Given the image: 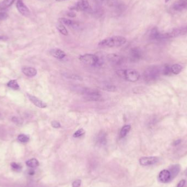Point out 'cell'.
I'll list each match as a JSON object with an SVG mask.
<instances>
[{
    "mask_svg": "<svg viewBox=\"0 0 187 187\" xmlns=\"http://www.w3.org/2000/svg\"><path fill=\"white\" fill-rule=\"evenodd\" d=\"M126 39L124 37L120 36H116L113 37H108L101 40L99 45L102 47H119L125 44Z\"/></svg>",
    "mask_w": 187,
    "mask_h": 187,
    "instance_id": "cell-1",
    "label": "cell"
},
{
    "mask_svg": "<svg viewBox=\"0 0 187 187\" xmlns=\"http://www.w3.org/2000/svg\"><path fill=\"white\" fill-rule=\"evenodd\" d=\"M81 62L88 66H100L103 64L102 60L95 54H85L79 57Z\"/></svg>",
    "mask_w": 187,
    "mask_h": 187,
    "instance_id": "cell-2",
    "label": "cell"
},
{
    "mask_svg": "<svg viewBox=\"0 0 187 187\" xmlns=\"http://www.w3.org/2000/svg\"><path fill=\"white\" fill-rule=\"evenodd\" d=\"M117 74L119 77L131 82H135L139 79V74L135 70H122L118 71Z\"/></svg>",
    "mask_w": 187,
    "mask_h": 187,
    "instance_id": "cell-3",
    "label": "cell"
},
{
    "mask_svg": "<svg viewBox=\"0 0 187 187\" xmlns=\"http://www.w3.org/2000/svg\"><path fill=\"white\" fill-rule=\"evenodd\" d=\"M160 70L157 67H150L144 72L143 78L146 82L151 83L156 81L159 77Z\"/></svg>",
    "mask_w": 187,
    "mask_h": 187,
    "instance_id": "cell-4",
    "label": "cell"
},
{
    "mask_svg": "<svg viewBox=\"0 0 187 187\" xmlns=\"http://www.w3.org/2000/svg\"><path fill=\"white\" fill-rule=\"evenodd\" d=\"M81 94L84 95L85 99L88 101H100L101 99V93L99 91L84 88L81 92Z\"/></svg>",
    "mask_w": 187,
    "mask_h": 187,
    "instance_id": "cell-5",
    "label": "cell"
},
{
    "mask_svg": "<svg viewBox=\"0 0 187 187\" xmlns=\"http://www.w3.org/2000/svg\"><path fill=\"white\" fill-rule=\"evenodd\" d=\"M89 8V4L88 0H78L76 4L70 9L77 11H86Z\"/></svg>",
    "mask_w": 187,
    "mask_h": 187,
    "instance_id": "cell-6",
    "label": "cell"
},
{
    "mask_svg": "<svg viewBox=\"0 0 187 187\" xmlns=\"http://www.w3.org/2000/svg\"><path fill=\"white\" fill-rule=\"evenodd\" d=\"M16 7L19 12L25 17H28L30 15V11L22 0H18L16 4Z\"/></svg>",
    "mask_w": 187,
    "mask_h": 187,
    "instance_id": "cell-7",
    "label": "cell"
},
{
    "mask_svg": "<svg viewBox=\"0 0 187 187\" xmlns=\"http://www.w3.org/2000/svg\"><path fill=\"white\" fill-rule=\"evenodd\" d=\"M130 59L132 62H137L142 56V51L139 48H132L130 51Z\"/></svg>",
    "mask_w": 187,
    "mask_h": 187,
    "instance_id": "cell-8",
    "label": "cell"
},
{
    "mask_svg": "<svg viewBox=\"0 0 187 187\" xmlns=\"http://www.w3.org/2000/svg\"><path fill=\"white\" fill-rule=\"evenodd\" d=\"M159 161V158L157 157H144L139 159V164L142 166L154 165Z\"/></svg>",
    "mask_w": 187,
    "mask_h": 187,
    "instance_id": "cell-9",
    "label": "cell"
},
{
    "mask_svg": "<svg viewBox=\"0 0 187 187\" xmlns=\"http://www.w3.org/2000/svg\"><path fill=\"white\" fill-rule=\"evenodd\" d=\"M158 179L162 183H166L170 182L172 179L171 173L168 170H163L159 174Z\"/></svg>",
    "mask_w": 187,
    "mask_h": 187,
    "instance_id": "cell-10",
    "label": "cell"
},
{
    "mask_svg": "<svg viewBox=\"0 0 187 187\" xmlns=\"http://www.w3.org/2000/svg\"><path fill=\"white\" fill-rule=\"evenodd\" d=\"M27 96L28 99L30 100V101L37 107H39L40 108H44L47 107V105L45 103L39 99H38L36 96L30 95L28 94H27Z\"/></svg>",
    "mask_w": 187,
    "mask_h": 187,
    "instance_id": "cell-11",
    "label": "cell"
},
{
    "mask_svg": "<svg viewBox=\"0 0 187 187\" xmlns=\"http://www.w3.org/2000/svg\"><path fill=\"white\" fill-rule=\"evenodd\" d=\"M107 59L109 62L114 65L121 64L123 59L121 56L116 54H110L107 55Z\"/></svg>",
    "mask_w": 187,
    "mask_h": 187,
    "instance_id": "cell-12",
    "label": "cell"
},
{
    "mask_svg": "<svg viewBox=\"0 0 187 187\" xmlns=\"http://www.w3.org/2000/svg\"><path fill=\"white\" fill-rule=\"evenodd\" d=\"M50 54L56 59H62L66 56V53L59 48L51 49L50 51Z\"/></svg>",
    "mask_w": 187,
    "mask_h": 187,
    "instance_id": "cell-13",
    "label": "cell"
},
{
    "mask_svg": "<svg viewBox=\"0 0 187 187\" xmlns=\"http://www.w3.org/2000/svg\"><path fill=\"white\" fill-rule=\"evenodd\" d=\"M187 7V0H178L173 4V8L175 10L181 11Z\"/></svg>",
    "mask_w": 187,
    "mask_h": 187,
    "instance_id": "cell-14",
    "label": "cell"
},
{
    "mask_svg": "<svg viewBox=\"0 0 187 187\" xmlns=\"http://www.w3.org/2000/svg\"><path fill=\"white\" fill-rule=\"evenodd\" d=\"M96 142L101 146L105 145L107 142L106 133L103 131H100L96 137Z\"/></svg>",
    "mask_w": 187,
    "mask_h": 187,
    "instance_id": "cell-15",
    "label": "cell"
},
{
    "mask_svg": "<svg viewBox=\"0 0 187 187\" xmlns=\"http://www.w3.org/2000/svg\"><path fill=\"white\" fill-rule=\"evenodd\" d=\"M23 74L27 77H32L35 76L37 74V70L35 68L31 67H25L22 69Z\"/></svg>",
    "mask_w": 187,
    "mask_h": 187,
    "instance_id": "cell-16",
    "label": "cell"
},
{
    "mask_svg": "<svg viewBox=\"0 0 187 187\" xmlns=\"http://www.w3.org/2000/svg\"><path fill=\"white\" fill-rule=\"evenodd\" d=\"M59 21L62 24H65L71 27H76L79 26V23L77 22L70 20L69 19L60 18L59 19Z\"/></svg>",
    "mask_w": 187,
    "mask_h": 187,
    "instance_id": "cell-17",
    "label": "cell"
},
{
    "mask_svg": "<svg viewBox=\"0 0 187 187\" xmlns=\"http://www.w3.org/2000/svg\"><path fill=\"white\" fill-rule=\"evenodd\" d=\"M181 170V166L179 164H175V165H171L170 167V173H171V175L172 177V179H173L175 177H176L180 173Z\"/></svg>",
    "mask_w": 187,
    "mask_h": 187,
    "instance_id": "cell-18",
    "label": "cell"
},
{
    "mask_svg": "<svg viewBox=\"0 0 187 187\" xmlns=\"http://www.w3.org/2000/svg\"><path fill=\"white\" fill-rule=\"evenodd\" d=\"M162 33H160L158 29L154 27L151 30L150 33V38L153 40H162Z\"/></svg>",
    "mask_w": 187,
    "mask_h": 187,
    "instance_id": "cell-19",
    "label": "cell"
},
{
    "mask_svg": "<svg viewBox=\"0 0 187 187\" xmlns=\"http://www.w3.org/2000/svg\"><path fill=\"white\" fill-rule=\"evenodd\" d=\"M15 1V0H3L0 2V10H4L10 7Z\"/></svg>",
    "mask_w": 187,
    "mask_h": 187,
    "instance_id": "cell-20",
    "label": "cell"
},
{
    "mask_svg": "<svg viewBox=\"0 0 187 187\" xmlns=\"http://www.w3.org/2000/svg\"><path fill=\"white\" fill-rule=\"evenodd\" d=\"M26 164L27 166L31 168H36L39 166V162L35 158L31 159L26 162Z\"/></svg>",
    "mask_w": 187,
    "mask_h": 187,
    "instance_id": "cell-21",
    "label": "cell"
},
{
    "mask_svg": "<svg viewBox=\"0 0 187 187\" xmlns=\"http://www.w3.org/2000/svg\"><path fill=\"white\" fill-rule=\"evenodd\" d=\"M131 129V126L130 125H126L124 126L122 128H121V132H120V135L119 136L122 139L124 138L125 136H126V135L128 134V132L130 131Z\"/></svg>",
    "mask_w": 187,
    "mask_h": 187,
    "instance_id": "cell-22",
    "label": "cell"
},
{
    "mask_svg": "<svg viewBox=\"0 0 187 187\" xmlns=\"http://www.w3.org/2000/svg\"><path fill=\"white\" fill-rule=\"evenodd\" d=\"M183 69V67L179 64H175L171 67V72L175 74H180Z\"/></svg>",
    "mask_w": 187,
    "mask_h": 187,
    "instance_id": "cell-23",
    "label": "cell"
},
{
    "mask_svg": "<svg viewBox=\"0 0 187 187\" xmlns=\"http://www.w3.org/2000/svg\"><path fill=\"white\" fill-rule=\"evenodd\" d=\"M56 28L58 30L59 32L64 36H67L68 35V31L66 29L65 26L62 24V23H59L56 25Z\"/></svg>",
    "mask_w": 187,
    "mask_h": 187,
    "instance_id": "cell-24",
    "label": "cell"
},
{
    "mask_svg": "<svg viewBox=\"0 0 187 187\" xmlns=\"http://www.w3.org/2000/svg\"><path fill=\"white\" fill-rule=\"evenodd\" d=\"M7 86L9 88L14 90H18L19 89V85L16 80H11L7 83Z\"/></svg>",
    "mask_w": 187,
    "mask_h": 187,
    "instance_id": "cell-25",
    "label": "cell"
},
{
    "mask_svg": "<svg viewBox=\"0 0 187 187\" xmlns=\"http://www.w3.org/2000/svg\"><path fill=\"white\" fill-rule=\"evenodd\" d=\"M107 5L110 7H119V0H106Z\"/></svg>",
    "mask_w": 187,
    "mask_h": 187,
    "instance_id": "cell-26",
    "label": "cell"
},
{
    "mask_svg": "<svg viewBox=\"0 0 187 187\" xmlns=\"http://www.w3.org/2000/svg\"><path fill=\"white\" fill-rule=\"evenodd\" d=\"M18 139L20 142L26 143L29 141V137L24 134H20L18 136Z\"/></svg>",
    "mask_w": 187,
    "mask_h": 187,
    "instance_id": "cell-27",
    "label": "cell"
},
{
    "mask_svg": "<svg viewBox=\"0 0 187 187\" xmlns=\"http://www.w3.org/2000/svg\"><path fill=\"white\" fill-rule=\"evenodd\" d=\"M85 134L84 130L83 129H79L77 131L74 133V136L75 138H78L82 136H83Z\"/></svg>",
    "mask_w": 187,
    "mask_h": 187,
    "instance_id": "cell-28",
    "label": "cell"
},
{
    "mask_svg": "<svg viewBox=\"0 0 187 187\" xmlns=\"http://www.w3.org/2000/svg\"><path fill=\"white\" fill-rule=\"evenodd\" d=\"M11 165L12 168L15 171H20L22 169V166L21 165L14 162H12Z\"/></svg>",
    "mask_w": 187,
    "mask_h": 187,
    "instance_id": "cell-29",
    "label": "cell"
},
{
    "mask_svg": "<svg viewBox=\"0 0 187 187\" xmlns=\"http://www.w3.org/2000/svg\"><path fill=\"white\" fill-rule=\"evenodd\" d=\"M103 89V90H107L109 92H114L116 90V87L113 85L105 84L104 85Z\"/></svg>",
    "mask_w": 187,
    "mask_h": 187,
    "instance_id": "cell-30",
    "label": "cell"
},
{
    "mask_svg": "<svg viewBox=\"0 0 187 187\" xmlns=\"http://www.w3.org/2000/svg\"><path fill=\"white\" fill-rule=\"evenodd\" d=\"M162 72L165 75H169V74H170L171 73H172L171 70V67H169V66H168V65L165 66L164 67V68L163 69Z\"/></svg>",
    "mask_w": 187,
    "mask_h": 187,
    "instance_id": "cell-31",
    "label": "cell"
},
{
    "mask_svg": "<svg viewBox=\"0 0 187 187\" xmlns=\"http://www.w3.org/2000/svg\"><path fill=\"white\" fill-rule=\"evenodd\" d=\"M8 18V15L6 12H0V22Z\"/></svg>",
    "mask_w": 187,
    "mask_h": 187,
    "instance_id": "cell-32",
    "label": "cell"
},
{
    "mask_svg": "<svg viewBox=\"0 0 187 187\" xmlns=\"http://www.w3.org/2000/svg\"><path fill=\"white\" fill-rule=\"evenodd\" d=\"M12 121L17 124H22V119H21L19 118L14 117L12 118Z\"/></svg>",
    "mask_w": 187,
    "mask_h": 187,
    "instance_id": "cell-33",
    "label": "cell"
},
{
    "mask_svg": "<svg viewBox=\"0 0 187 187\" xmlns=\"http://www.w3.org/2000/svg\"><path fill=\"white\" fill-rule=\"evenodd\" d=\"M51 126L53 128L55 129L60 128L61 127V125L60 123L58 121H51Z\"/></svg>",
    "mask_w": 187,
    "mask_h": 187,
    "instance_id": "cell-34",
    "label": "cell"
},
{
    "mask_svg": "<svg viewBox=\"0 0 187 187\" xmlns=\"http://www.w3.org/2000/svg\"><path fill=\"white\" fill-rule=\"evenodd\" d=\"M81 181L79 180H76L72 183L73 187H79L81 186Z\"/></svg>",
    "mask_w": 187,
    "mask_h": 187,
    "instance_id": "cell-35",
    "label": "cell"
},
{
    "mask_svg": "<svg viewBox=\"0 0 187 187\" xmlns=\"http://www.w3.org/2000/svg\"><path fill=\"white\" fill-rule=\"evenodd\" d=\"M186 183V181L185 180H181L180 181V182L177 184V187H184V186H185Z\"/></svg>",
    "mask_w": 187,
    "mask_h": 187,
    "instance_id": "cell-36",
    "label": "cell"
},
{
    "mask_svg": "<svg viewBox=\"0 0 187 187\" xmlns=\"http://www.w3.org/2000/svg\"><path fill=\"white\" fill-rule=\"evenodd\" d=\"M67 15H68L69 17H70L74 18V17H75L76 16V14L74 13H73V12H70V13H68Z\"/></svg>",
    "mask_w": 187,
    "mask_h": 187,
    "instance_id": "cell-37",
    "label": "cell"
},
{
    "mask_svg": "<svg viewBox=\"0 0 187 187\" xmlns=\"http://www.w3.org/2000/svg\"><path fill=\"white\" fill-rule=\"evenodd\" d=\"M181 142V139H177V140H176L174 142L173 145L174 146H177V145H178L179 144H180Z\"/></svg>",
    "mask_w": 187,
    "mask_h": 187,
    "instance_id": "cell-38",
    "label": "cell"
},
{
    "mask_svg": "<svg viewBox=\"0 0 187 187\" xmlns=\"http://www.w3.org/2000/svg\"><path fill=\"white\" fill-rule=\"evenodd\" d=\"M7 38L5 36H0V40H7Z\"/></svg>",
    "mask_w": 187,
    "mask_h": 187,
    "instance_id": "cell-39",
    "label": "cell"
},
{
    "mask_svg": "<svg viewBox=\"0 0 187 187\" xmlns=\"http://www.w3.org/2000/svg\"><path fill=\"white\" fill-rule=\"evenodd\" d=\"M29 174L30 175H33L35 174V172L33 170H30L29 172Z\"/></svg>",
    "mask_w": 187,
    "mask_h": 187,
    "instance_id": "cell-40",
    "label": "cell"
},
{
    "mask_svg": "<svg viewBox=\"0 0 187 187\" xmlns=\"http://www.w3.org/2000/svg\"><path fill=\"white\" fill-rule=\"evenodd\" d=\"M97 2H99V3H103V2L104 1V0H95Z\"/></svg>",
    "mask_w": 187,
    "mask_h": 187,
    "instance_id": "cell-41",
    "label": "cell"
},
{
    "mask_svg": "<svg viewBox=\"0 0 187 187\" xmlns=\"http://www.w3.org/2000/svg\"><path fill=\"white\" fill-rule=\"evenodd\" d=\"M185 175H186V176H187V170H186V171H185Z\"/></svg>",
    "mask_w": 187,
    "mask_h": 187,
    "instance_id": "cell-42",
    "label": "cell"
},
{
    "mask_svg": "<svg viewBox=\"0 0 187 187\" xmlns=\"http://www.w3.org/2000/svg\"><path fill=\"white\" fill-rule=\"evenodd\" d=\"M170 0H165V2L166 3H167V2H168Z\"/></svg>",
    "mask_w": 187,
    "mask_h": 187,
    "instance_id": "cell-43",
    "label": "cell"
},
{
    "mask_svg": "<svg viewBox=\"0 0 187 187\" xmlns=\"http://www.w3.org/2000/svg\"><path fill=\"white\" fill-rule=\"evenodd\" d=\"M56 1H65V0H56Z\"/></svg>",
    "mask_w": 187,
    "mask_h": 187,
    "instance_id": "cell-44",
    "label": "cell"
}]
</instances>
